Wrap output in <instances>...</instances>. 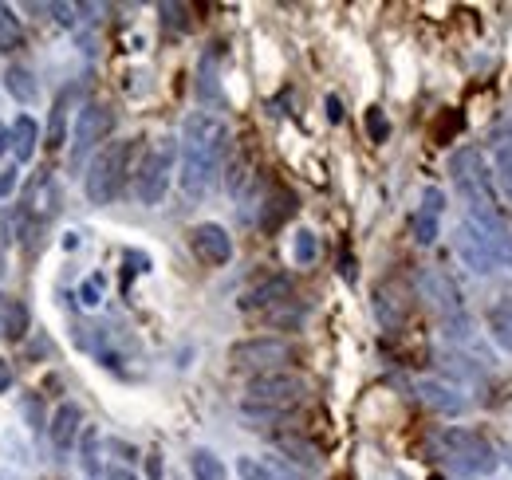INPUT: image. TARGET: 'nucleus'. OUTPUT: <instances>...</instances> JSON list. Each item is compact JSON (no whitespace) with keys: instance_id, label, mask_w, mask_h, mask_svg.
<instances>
[{"instance_id":"26","label":"nucleus","mask_w":512,"mask_h":480,"mask_svg":"<svg viewBox=\"0 0 512 480\" xmlns=\"http://www.w3.org/2000/svg\"><path fill=\"white\" fill-rule=\"evenodd\" d=\"M24 331H28V307L20 300H8L4 303V327H0V335L4 339H24Z\"/></svg>"},{"instance_id":"28","label":"nucleus","mask_w":512,"mask_h":480,"mask_svg":"<svg viewBox=\"0 0 512 480\" xmlns=\"http://www.w3.org/2000/svg\"><path fill=\"white\" fill-rule=\"evenodd\" d=\"M237 473H241V480H280L276 469H268V465L256 461V457H241V461H237Z\"/></svg>"},{"instance_id":"24","label":"nucleus","mask_w":512,"mask_h":480,"mask_svg":"<svg viewBox=\"0 0 512 480\" xmlns=\"http://www.w3.org/2000/svg\"><path fill=\"white\" fill-rule=\"evenodd\" d=\"M79 465H83L87 477H103V469H99V429H91V425H83V433H79Z\"/></svg>"},{"instance_id":"9","label":"nucleus","mask_w":512,"mask_h":480,"mask_svg":"<svg viewBox=\"0 0 512 480\" xmlns=\"http://www.w3.org/2000/svg\"><path fill=\"white\" fill-rule=\"evenodd\" d=\"M111 130H115V111L107 103H83L75 119V138H71V166H79L99 142H107Z\"/></svg>"},{"instance_id":"22","label":"nucleus","mask_w":512,"mask_h":480,"mask_svg":"<svg viewBox=\"0 0 512 480\" xmlns=\"http://www.w3.org/2000/svg\"><path fill=\"white\" fill-rule=\"evenodd\" d=\"M288 213H296V197L288 189H272V197H268V205L260 213V229H280Z\"/></svg>"},{"instance_id":"19","label":"nucleus","mask_w":512,"mask_h":480,"mask_svg":"<svg viewBox=\"0 0 512 480\" xmlns=\"http://www.w3.org/2000/svg\"><path fill=\"white\" fill-rule=\"evenodd\" d=\"M71 99H75V87H64L52 103V119H48V130H44V146L48 150H60L67 142V111H71Z\"/></svg>"},{"instance_id":"32","label":"nucleus","mask_w":512,"mask_h":480,"mask_svg":"<svg viewBox=\"0 0 512 480\" xmlns=\"http://www.w3.org/2000/svg\"><path fill=\"white\" fill-rule=\"evenodd\" d=\"M16 181H20V174H16V166H12V170H4V174H0V197H12Z\"/></svg>"},{"instance_id":"33","label":"nucleus","mask_w":512,"mask_h":480,"mask_svg":"<svg viewBox=\"0 0 512 480\" xmlns=\"http://www.w3.org/2000/svg\"><path fill=\"white\" fill-rule=\"evenodd\" d=\"M99 480H138V477L130 473L127 465H111V469H103V477Z\"/></svg>"},{"instance_id":"27","label":"nucleus","mask_w":512,"mask_h":480,"mask_svg":"<svg viewBox=\"0 0 512 480\" xmlns=\"http://www.w3.org/2000/svg\"><path fill=\"white\" fill-rule=\"evenodd\" d=\"M320 256V237L312 233V229H300L296 237H292V260L296 264H312Z\"/></svg>"},{"instance_id":"4","label":"nucleus","mask_w":512,"mask_h":480,"mask_svg":"<svg viewBox=\"0 0 512 480\" xmlns=\"http://www.w3.org/2000/svg\"><path fill=\"white\" fill-rule=\"evenodd\" d=\"M434 445H438L442 461L453 465L457 473H465V477H489V473H497V465H501L497 449H493L477 429H465V425H446Z\"/></svg>"},{"instance_id":"21","label":"nucleus","mask_w":512,"mask_h":480,"mask_svg":"<svg viewBox=\"0 0 512 480\" xmlns=\"http://www.w3.org/2000/svg\"><path fill=\"white\" fill-rule=\"evenodd\" d=\"M4 91L16 99V103H36V95H40V87H36V75L28 71V67H20V63H12V67H4Z\"/></svg>"},{"instance_id":"14","label":"nucleus","mask_w":512,"mask_h":480,"mask_svg":"<svg viewBox=\"0 0 512 480\" xmlns=\"http://www.w3.org/2000/svg\"><path fill=\"white\" fill-rule=\"evenodd\" d=\"M414 390H418V398H422L434 414H446V418L465 414V406H469V398H465L457 386L442 382V378H418V382H414Z\"/></svg>"},{"instance_id":"30","label":"nucleus","mask_w":512,"mask_h":480,"mask_svg":"<svg viewBox=\"0 0 512 480\" xmlns=\"http://www.w3.org/2000/svg\"><path fill=\"white\" fill-rule=\"evenodd\" d=\"M79 296H83V303H87V307H95V303H99V296H103V276H91V280L79 288Z\"/></svg>"},{"instance_id":"17","label":"nucleus","mask_w":512,"mask_h":480,"mask_svg":"<svg viewBox=\"0 0 512 480\" xmlns=\"http://www.w3.org/2000/svg\"><path fill=\"white\" fill-rule=\"evenodd\" d=\"M36 142H40V126L32 115H20V119L12 122V130H8V150H12V158L16 162H32L36 158Z\"/></svg>"},{"instance_id":"13","label":"nucleus","mask_w":512,"mask_h":480,"mask_svg":"<svg viewBox=\"0 0 512 480\" xmlns=\"http://www.w3.org/2000/svg\"><path fill=\"white\" fill-rule=\"evenodd\" d=\"M489 170L493 181H501L505 197L512 201V122H493L489 130Z\"/></svg>"},{"instance_id":"31","label":"nucleus","mask_w":512,"mask_h":480,"mask_svg":"<svg viewBox=\"0 0 512 480\" xmlns=\"http://www.w3.org/2000/svg\"><path fill=\"white\" fill-rule=\"evenodd\" d=\"M48 12H56L64 24H75V20H79V16H75V12H79L75 4H48Z\"/></svg>"},{"instance_id":"8","label":"nucleus","mask_w":512,"mask_h":480,"mask_svg":"<svg viewBox=\"0 0 512 480\" xmlns=\"http://www.w3.org/2000/svg\"><path fill=\"white\" fill-rule=\"evenodd\" d=\"M296 359V347L288 339H245L229 351V362L237 370H253V374H268V370H284L288 362Z\"/></svg>"},{"instance_id":"25","label":"nucleus","mask_w":512,"mask_h":480,"mask_svg":"<svg viewBox=\"0 0 512 480\" xmlns=\"http://www.w3.org/2000/svg\"><path fill=\"white\" fill-rule=\"evenodd\" d=\"M16 48H24L20 16H16L8 4H0V52H16Z\"/></svg>"},{"instance_id":"20","label":"nucleus","mask_w":512,"mask_h":480,"mask_svg":"<svg viewBox=\"0 0 512 480\" xmlns=\"http://www.w3.org/2000/svg\"><path fill=\"white\" fill-rule=\"evenodd\" d=\"M485 323H489V339H493L505 355H512V296L493 303L489 315H485Z\"/></svg>"},{"instance_id":"2","label":"nucleus","mask_w":512,"mask_h":480,"mask_svg":"<svg viewBox=\"0 0 512 480\" xmlns=\"http://www.w3.org/2000/svg\"><path fill=\"white\" fill-rule=\"evenodd\" d=\"M308 394V382L292 370H268V374H253L249 386H245V402H241V414L245 418H280L288 410H296Z\"/></svg>"},{"instance_id":"18","label":"nucleus","mask_w":512,"mask_h":480,"mask_svg":"<svg viewBox=\"0 0 512 480\" xmlns=\"http://www.w3.org/2000/svg\"><path fill=\"white\" fill-rule=\"evenodd\" d=\"M276 441V449L292 461V465H300V469H320V449L304 437V433H280V437H272Z\"/></svg>"},{"instance_id":"35","label":"nucleus","mask_w":512,"mask_h":480,"mask_svg":"<svg viewBox=\"0 0 512 480\" xmlns=\"http://www.w3.org/2000/svg\"><path fill=\"white\" fill-rule=\"evenodd\" d=\"M8 386H12V366H8V362L0 359V394H4Z\"/></svg>"},{"instance_id":"37","label":"nucleus","mask_w":512,"mask_h":480,"mask_svg":"<svg viewBox=\"0 0 512 480\" xmlns=\"http://www.w3.org/2000/svg\"><path fill=\"white\" fill-rule=\"evenodd\" d=\"M8 150V130H0V154Z\"/></svg>"},{"instance_id":"12","label":"nucleus","mask_w":512,"mask_h":480,"mask_svg":"<svg viewBox=\"0 0 512 480\" xmlns=\"http://www.w3.org/2000/svg\"><path fill=\"white\" fill-rule=\"evenodd\" d=\"M453 248H457L461 264H465L473 276H489V272L497 268V260H493L489 244L477 237V229H473L469 221H461V225H457V233H453Z\"/></svg>"},{"instance_id":"36","label":"nucleus","mask_w":512,"mask_h":480,"mask_svg":"<svg viewBox=\"0 0 512 480\" xmlns=\"http://www.w3.org/2000/svg\"><path fill=\"white\" fill-rule=\"evenodd\" d=\"M150 477L154 480L162 477V461H158V453H150Z\"/></svg>"},{"instance_id":"29","label":"nucleus","mask_w":512,"mask_h":480,"mask_svg":"<svg viewBox=\"0 0 512 480\" xmlns=\"http://www.w3.org/2000/svg\"><path fill=\"white\" fill-rule=\"evenodd\" d=\"M367 130H371L375 142H386V138H390V122H386V115L379 111V107L367 111Z\"/></svg>"},{"instance_id":"16","label":"nucleus","mask_w":512,"mask_h":480,"mask_svg":"<svg viewBox=\"0 0 512 480\" xmlns=\"http://www.w3.org/2000/svg\"><path fill=\"white\" fill-rule=\"evenodd\" d=\"M280 303H292V280L288 276H268V280H260L256 288H249L237 307L241 311H276Z\"/></svg>"},{"instance_id":"7","label":"nucleus","mask_w":512,"mask_h":480,"mask_svg":"<svg viewBox=\"0 0 512 480\" xmlns=\"http://www.w3.org/2000/svg\"><path fill=\"white\" fill-rule=\"evenodd\" d=\"M418 284H422V296H426V303L434 307V315L442 319V327H446L449 335H469L465 300H461L457 284L449 280L446 272H442V268H426V272L418 276Z\"/></svg>"},{"instance_id":"11","label":"nucleus","mask_w":512,"mask_h":480,"mask_svg":"<svg viewBox=\"0 0 512 480\" xmlns=\"http://www.w3.org/2000/svg\"><path fill=\"white\" fill-rule=\"evenodd\" d=\"M190 244H193V252H197V260H205V264H213V268H221V264L233 260V237H229L225 225H217V221L193 225Z\"/></svg>"},{"instance_id":"1","label":"nucleus","mask_w":512,"mask_h":480,"mask_svg":"<svg viewBox=\"0 0 512 480\" xmlns=\"http://www.w3.org/2000/svg\"><path fill=\"white\" fill-rule=\"evenodd\" d=\"M178 150H182L178 185L190 201H201L213 189V181L221 174V162L229 154V126L213 111H193L182 126V146Z\"/></svg>"},{"instance_id":"3","label":"nucleus","mask_w":512,"mask_h":480,"mask_svg":"<svg viewBox=\"0 0 512 480\" xmlns=\"http://www.w3.org/2000/svg\"><path fill=\"white\" fill-rule=\"evenodd\" d=\"M134 150H138V142H134V138H119V142H107V146L91 158V166H87V181H83V189H87V201H91V205H111V201L123 193V185H127V178H130Z\"/></svg>"},{"instance_id":"34","label":"nucleus","mask_w":512,"mask_h":480,"mask_svg":"<svg viewBox=\"0 0 512 480\" xmlns=\"http://www.w3.org/2000/svg\"><path fill=\"white\" fill-rule=\"evenodd\" d=\"M327 119L331 122H343V103L335 95H327Z\"/></svg>"},{"instance_id":"15","label":"nucleus","mask_w":512,"mask_h":480,"mask_svg":"<svg viewBox=\"0 0 512 480\" xmlns=\"http://www.w3.org/2000/svg\"><path fill=\"white\" fill-rule=\"evenodd\" d=\"M79 433H83V410H79L75 402H60V406H56V414H52V425H48V437H52L56 457L75 453Z\"/></svg>"},{"instance_id":"23","label":"nucleus","mask_w":512,"mask_h":480,"mask_svg":"<svg viewBox=\"0 0 512 480\" xmlns=\"http://www.w3.org/2000/svg\"><path fill=\"white\" fill-rule=\"evenodd\" d=\"M190 473H193V480H229L225 461H221L213 449H193V453H190Z\"/></svg>"},{"instance_id":"10","label":"nucleus","mask_w":512,"mask_h":480,"mask_svg":"<svg viewBox=\"0 0 512 480\" xmlns=\"http://www.w3.org/2000/svg\"><path fill=\"white\" fill-rule=\"evenodd\" d=\"M442 217H446V193L438 185H426L418 197V209L410 217V233L422 248H430L434 240L442 237Z\"/></svg>"},{"instance_id":"5","label":"nucleus","mask_w":512,"mask_h":480,"mask_svg":"<svg viewBox=\"0 0 512 480\" xmlns=\"http://www.w3.org/2000/svg\"><path fill=\"white\" fill-rule=\"evenodd\" d=\"M174 166H178V138H170V134L154 138L146 146L142 162H138V174H134V197H138V205H162V197L170 193Z\"/></svg>"},{"instance_id":"6","label":"nucleus","mask_w":512,"mask_h":480,"mask_svg":"<svg viewBox=\"0 0 512 480\" xmlns=\"http://www.w3.org/2000/svg\"><path fill=\"white\" fill-rule=\"evenodd\" d=\"M449 178H453V189L461 193L465 209L497 205V181H493V170L477 146H461L449 154Z\"/></svg>"}]
</instances>
